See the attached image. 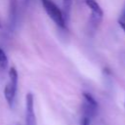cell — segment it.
I'll use <instances>...</instances> for the list:
<instances>
[{"label": "cell", "instance_id": "cell-3", "mask_svg": "<svg viewBox=\"0 0 125 125\" xmlns=\"http://www.w3.org/2000/svg\"><path fill=\"white\" fill-rule=\"evenodd\" d=\"M98 102L95 98L87 92L83 93V103H82V115L89 116L93 118L98 112Z\"/></svg>", "mask_w": 125, "mask_h": 125}, {"label": "cell", "instance_id": "cell-5", "mask_svg": "<svg viewBox=\"0 0 125 125\" xmlns=\"http://www.w3.org/2000/svg\"><path fill=\"white\" fill-rule=\"evenodd\" d=\"M19 14V0H9V12H8V24L9 28L13 30L18 21Z\"/></svg>", "mask_w": 125, "mask_h": 125}, {"label": "cell", "instance_id": "cell-13", "mask_svg": "<svg viewBox=\"0 0 125 125\" xmlns=\"http://www.w3.org/2000/svg\"><path fill=\"white\" fill-rule=\"evenodd\" d=\"M1 27H2V24H1V22H0V28H1Z\"/></svg>", "mask_w": 125, "mask_h": 125}, {"label": "cell", "instance_id": "cell-4", "mask_svg": "<svg viewBox=\"0 0 125 125\" xmlns=\"http://www.w3.org/2000/svg\"><path fill=\"white\" fill-rule=\"evenodd\" d=\"M25 125H37L36 116L34 112V99L32 93H27L25 95Z\"/></svg>", "mask_w": 125, "mask_h": 125}, {"label": "cell", "instance_id": "cell-10", "mask_svg": "<svg viewBox=\"0 0 125 125\" xmlns=\"http://www.w3.org/2000/svg\"><path fill=\"white\" fill-rule=\"evenodd\" d=\"M63 2H64V6H65V8L67 7H69V5H70V2H71V0H63Z\"/></svg>", "mask_w": 125, "mask_h": 125}, {"label": "cell", "instance_id": "cell-14", "mask_svg": "<svg viewBox=\"0 0 125 125\" xmlns=\"http://www.w3.org/2000/svg\"><path fill=\"white\" fill-rule=\"evenodd\" d=\"M124 106H125V102H124Z\"/></svg>", "mask_w": 125, "mask_h": 125}, {"label": "cell", "instance_id": "cell-1", "mask_svg": "<svg viewBox=\"0 0 125 125\" xmlns=\"http://www.w3.org/2000/svg\"><path fill=\"white\" fill-rule=\"evenodd\" d=\"M41 4L49 18L61 28H65L66 21L64 15L52 0H41Z\"/></svg>", "mask_w": 125, "mask_h": 125}, {"label": "cell", "instance_id": "cell-2", "mask_svg": "<svg viewBox=\"0 0 125 125\" xmlns=\"http://www.w3.org/2000/svg\"><path fill=\"white\" fill-rule=\"evenodd\" d=\"M17 88H18V71L15 67H11L9 70V82L4 88V96L10 107L14 106Z\"/></svg>", "mask_w": 125, "mask_h": 125}, {"label": "cell", "instance_id": "cell-12", "mask_svg": "<svg viewBox=\"0 0 125 125\" xmlns=\"http://www.w3.org/2000/svg\"><path fill=\"white\" fill-rule=\"evenodd\" d=\"M14 125H21L20 123H16V124H14Z\"/></svg>", "mask_w": 125, "mask_h": 125}, {"label": "cell", "instance_id": "cell-7", "mask_svg": "<svg viewBox=\"0 0 125 125\" xmlns=\"http://www.w3.org/2000/svg\"><path fill=\"white\" fill-rule=\"evenodd\" d=\"M7 66H8V58L5 52L0 48V67L5 69Z\"/></svg>", "mask_w": 125, "mask_h": 125}, {"label": "cell", "instance_id": "cell-11", "mask_svg": "<svg viewBox=\"0 0 125 125\" xmlns=\"http://www.w3.org/2000/svg\"><path fill=\"white\" fill-rule=\"evenodd\" d=\"M29 1H30V0H24V3H25V4H28Z\"/></svg>", "mask_w": 125, "mask_h": 125}, {"label": "cell", "instance_id": "cell-6", "mask_svg": "<svg viewBox=\"0 0 125 125\" xmlns=\"http://www.w3.org/2000/svg\"><path fill=\"white\" fill-rule=\"evenodd\" d=\"M85 4L91 10V16H95V17L103 19L104 12H103L100 4L96 0H85Z\"/></svg>", "mask_w": 125, "mask_h": 125}, {"label": "cell", "instance_id": "cell-8", "mask_svg": "<svg viewBox=\"0 0 125 125\" xmlns=\"http://www.w3.org/2000/svg\"><path fill=\"white\" fill-rule=\"evenodd\" d=\"M118 23H119V25H120V27L124 30V32H125V8H124V10L122 11V13H121V15H120V17H119V19H118Z\"/></svg>", "mask_w": 125, "mask_h": 125}, {"label": "cell", "instance_id": "cell-9", "mask_svg": "<svg viewBox=\"0 0 125 125\" xmlns=\"http://www.w3.org/2000/svg\"><path fill=\"white\" fill-rule=\"evenodd\" d=\"M91 120H92V118H90L89 116L82 115V117L80 119V125H91Z\"/></svg>", "mask_w": 125, "mask_h": 125}]
</instances>
